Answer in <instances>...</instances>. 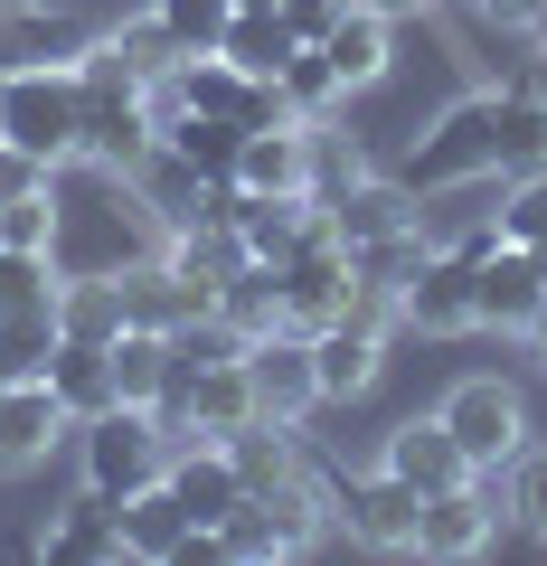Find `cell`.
Here are the masks:
<instances>
[{
  "label": "cell",
  "mask_w": 547,
  "mask_h": 566,
  "mask_svg": "<svg viewBox=\"0 0 547 566\" xmlns=\"http://www.w3.org/2000/svg\"><path fill=\"white\" fill-rule=\"evenodd\" d=\"M547 170V76H509L491 95H463L453 114H434L415 133V151L397 161V180L425 189H482V180H528Z\"/></svg>",
  "instance_id": "obj_1"
},
{
  "label": "cell",
  "mask_w": 547,
  "mask_h": 566,
  "mask_svg": "<svg viewBox=\"0 0 547 566\" xmlns=\"http://www.w3.org/2000/svg\"><path fill=\"white\" fill-rule=\"evenodd\" d=\"M76 95H85V161L143 170L151 151H161V133H151V114H143V66H133L123 39H95L76 57Z\"/></svg>",
  "instance_id": "obj_2"
},
{
  "label": "cell",
  "mask_w": 547,
  "mask_h": 566,
  "mask_svg": "<svg viewBox=\"0 0 547 566\" xmlns=\"http://www.w3.org/2000/svg\"><path fill=\"white\" fill-rule=\"evenodd\" d=\"M0 142L39 151L48 170H66L85 151V95L76 66H0Z\"/></svg>",
  "instance_id": "obj_3"
},
{
  "label": "cell",
  "mask_w": 547,
  "mask_h": 566,
  "mask_svg": "<svg viewBox=\"0 0 547 566\" xmlns=\"http://www.w3.org/2000/svg\"><path fill=\"white\" fill-rule=\"evenodd\" d=\"M76 472L85 491H104V501H133V491H151L170 472V434L151 424V406H104V416L76 424Z\"/></svg>",
  "instance_id": "obj_4"
},
{
  "label": "cell",
  "mask_w": 547,
  "mask_h": 566,
  "mask_svg": "<svg viewBox=\"0 0 547 566\" xmlns=\"http://www.w3.org/2000/svg\"><path fill=\"white\" fill-rule=\"evenodd\" d=\"M330 520L349 528L359 547H387V557H415V520H425V491L397 482V472H349L340 491H330Z\"/></svg>",
  "instance_id": "obj_5"
},
{
  "label": "cell",
  "mask_w": 547,
  "mask_h": 566,
  "mask_svg": "<svg viewBox=\"0 0 547 566\" xmlns=\"http://www.w3.org/2000/svg\"><path fill=\"white\" fill-rule=\"evenodd\" d=\"M274 274H284V331H330L349 312V293H359V274H349V245L330 237H303L293 245L284 264H274Z\"/></svg>",
  "instance_id": "obj_6"
},
{
  "label": "cell",
  "mask_w": 547,
  "mask_h": 566,
  "mask_svg": "<svg viewBox=\"0 0 547 566\" xmlns=\"http://www.w3.org/2000/svg\"><path fill=\"white\" fill-rule=\"evenodd\" d=\"M434 416L453 424V444L472 453V472H501L509 453L528 444V416H519V387H501V378H463Z\"/></svg>",
  "instance_id": "obj_7"
},
{
  "label": "cell",
  "mask_w": 547,
  "mask_h": 566,
  "mask_svg": "<svg viewBox=\"0 0 547 566\" xmlns=\"http://www.w3.org/2000/svg\"><path fill=\"white\" fill-rule=\"evenodd\" d=\"M397 312H406V331H425V340H453V331H472V255L434 237L425 255H415V274L397 283Z\"/></svg>",
  "instance_id": "obj_8"
},
{
  "label": "cell",
  "mask_w": 547,
  "mask_h": 566,
  "mask_svg": "<svg viewBox=\"0 0 547 566\" xmlns=\"http://www.w3.org/2000/svg\"><path fill=\"white\" fill-rule=\"evenodd\" d=\"M538 303H547V274H538V255H528V245H491V255L472 264V331L528 340Z\"/></svg>",
  "instance_id": "obj_9"
},
{
  "label": "cell",
  "mask_w": 547,
  "mask_h": 566,
  "mask_svg": "<svg viewBox=\"0 0 547 566\" xmlns=\"http://www.w3.org/2000/svg\"><path fill=\"white\" fill-rule=\"evenodd\" d=\"M501 538V482L472 472L453 491H425V520H415V557H482Z\"/></svg>",
  "instance_id": "obj_10"
},
{
  "label": "cell",
  "mask_w": 547,
  "mask_h": 566,
  "mask_svg": "<svg viewBox=\"0 0 547 566\" xmlns=\"http://www.w3.org/2000/svg\"><path fill=\"white\" fill-rule=\"evenodd\" d=\"M245 378H255V416L303 424L322 406V378H312V331H255L245 340Z\"/></svg>",
  "instance_id": "obj_11"
},
{
  "label": "cell",
  "mask_w": 547,
  "mask_h": 566,
  "mask_svg": "<svg viewBox=\"0 0 547 566\" xmlns=\"http://www.w3.org/2000/svg\"><path fill=\"white\" fill-rule=\"evenodd\" d=\"M66 434H76V416L57 406L48 378H10L0 387V472H39Z\"/></svg>",
  "instance_id": "obj_12"
},
{
  "label": "cell",
  "mask_w": 547,
  "mask_h": 566,
  "mask_svg": "<svg viewBox=\"0 0 547 566\" xmlns=\"http://www.w3.org/2000/svg\"><path fill=\"white\" fill-rule=\"evenodd\" d=\"M330 208V237L340 245H387V237H415V227H425V208H415V189L406 180H349L340 199H322Z\"/></svg>",
  "instance_id": "obj_13"
},
{
  "label": "cell",
  "mask_w": 547,
  "mask_h": 566,
  "mask_svg": "<svg viewBox=\"0 0 547 566\" xmlns=\"http://www.w3.org/2000/svg\"><path fill=\"white\" fill-rule=\"evenodd\" d=\"M378 463L397 472V482H415V491H453V482H472V453L453 444V424H444V416H406V424H387Z\"/></svg>",
  "instance_id": "obj_14"
},
{
  "label": "cell",
  "mask_w": 547,
  "mask_h": 566,
  "mask_svg": "<svg viewBox=\"0 0 547 566\" xmlns=\"http://www.w3.org/2000/svg\"><path fill=\"white\" fill-rule=\"evenodd\" d=\"M218 444H227V463H236L245 491H293V482H312L303 424H284V416H245L236 434H218Z\"/></svg>",
  "instance_id": "obj_15"
},
{
  "label": "cell",
  "mask_w": 547,
  "mask_h": 566,
  "mask_svg": "<svg viewBox=\"0 0 547 566\" xmlns=\"http://www.w3.org/2000/svg\"><path fill=\"white\" fill-rule=\"evenodd\" d=\"M39 557L48 566H123V510L104 501V491H76V501L39 528Z\"/></svg>",
  "instance_id": "obj_16"
},
{
  "label": "cell",
  "mask_w": 547,
  "mask_h": 566,
  "mask_svg": "<svg viewBox=\"0 0 547 566\" xmlns=\"http://www.w3.org/2000/svg\"><path fill=\"white\" fill-rule=\"evenodd\" d=\"M378 368H387V331H368V322L312 331V378H322V406L368 397V387H378Z\"/></svg>",
  "instance_id": "obj_17"
},
{
  "label": "cell",
  "mask_w": 547,
  "mask_h": 566,
  "mask_svg": "<svg viewBox=\"0 0 547 566\" xmlns=\"http://www.w3.org/2000/svg\"><path fill=\"white\" fill-rule=\"evenodd\" d=\"M161 482H170V501L189 510V528H218L227 510L245 501V482H236V463H227V444H208V434H199V444H170V472H161Z\"/></svg>",
  "instance_id": "obj_18"
},
{
  "label": "cell",
  "mask_w": 547,
  "mask_h": 566,
  "mask_svg": "<svg viewBox=\"0 0 547 566\" xmlns=\"http://www.w3.org/2000/svg\"><path fill=\"white\" fill-rule=\"evenodd\" d=\"M236 180L264 189V199H312V123H264V133H245Z\"/></svg>",
  "instance_id": "obj_19"
},
{
  "label": "cell",
  "mask_w": 547,
  "mask_h": 566,
  "mask_svg": "<svg viewBox=\"0 0 547 566\" xmlns=\"http://www.w3.org/2000/svg\"><path fill=\"white\" fill-rule=\"evenodd\" d=\"M85 48H95V39H85L66 10H48V0L0 10V66H76Z\"/></svg>",
  "instance_id": "obj_20"
},
{
  "label": "cell",
  "mask_w": 547,
  "mask_h": 566,
  "mask_svg": "<svg viewBox=\"0 0 547 566\" xmlns=\"http://www.w3.org/2000/svg\"><path fill=\"white\" fill-rule=\"evenodd\" d=\"M114 510H123V566H180V547L199 538V528H189V510L170 501V482L133 491V501H114Z\"/></svg>",
  "instance_id": "obj_21"
},
{
  "label": "cell",
  "mask_w": 547,
  "mask_h": 566,
  "mask_svg": "<svg viewBox=\"0 0 547 566\" xmlns=\"http://www.w3.org/2000/svg\"><path fill=\"white\" fill-rule=\"evenodd\" d=\"M48 387H57L66 416H104L114 406V340H76V331H57V349H48Z\"/></svg>",
  "instance_id": "obj_22"
},
{
  "label": "cell",
  "mask_w": 547,
  "mask_h": 566,
  "mask_svg": "<svg viewBox=\"0 0 547 566\" xmlns=\"http://www.w3.org/2000/svg\"><path fill=\"white\" fill-rule=\"evenodd\" d=\"M161 264L199 293L208 312H218V283L245 264V237H236V227H170V237H161Z\"/></svg>",
  "instance_id": "obj_23"
},
{
  "label": "cell",
  "mask_w": 547,
  "mask_h": 566,
  "mask_svg": "<svg viewBox=\"0 0 547 566\" xmlns=\"http://www.w3.org/2000/svg\"><path fill=\"white\" fill-rule=\"evenodd\" d=\"M322 57L340 66L349 95H368V85H387V66H397V20H378V10H340V29L322 39Z\"/></svg>",
  "instance_id": "obj_24"
},
{
  "label": "cell",
  "mask_w": 547,
  "mask_h": 566,
  "mask_svg": "<svg viewBox=\"0 0 547 566\" xmlns=\"http://www.w3.org/2000/svg\"><path fill=\"white\" fill-rule=\"evenodd\" d=\"M161 151L189 170V180H236V151H245V123H227V114H180L161 133Z\"/></svg>",
  "instance_id": "obj_25"
},
{
  "label": "cell",
  "mask_w": 547,
  "mask_h": 566,
  "mask_svg": "<svg viewBox=\"0 0 547 566\" xmlns=\"http://www.w3.org/2000/svg\"><path fill=\"white\" fill-rule=\"evenodd\" d=\"M218 322L236 331V340H255V331H284V274H274V264H255V255H245L236 274L218 283Z\"/></svg>",
  "instance_id": "obj_26"
},
{
  "label": "cell",
  "mask_w": 547,
  "mask_h": 566,
  "mask_svg": "<svg viewBox=\"0 0 547 566\" xmlns=\"http://www.w3.org/2000/svg\"><path fill=\"white\" fill-rule=\"evenodd\" d=\"M161 387H170V331L123 322V331H114V397H123V406H151Z\"/></svg>",
  "instance_id": "obj_27"
},
{
  "label": "cell",
  "mask_w": 547,
  "mask_h": 566,
  "mask_svg": "<svg viewBox=\"0 0 547 566\" xmlns=\"http://www.w3.org/2000/svg\"><path fill=\"white\" fill-rule=\"evenodd\" d=\"M293 29H284V10H236L227 20V39H218V57H236L245 76H284V57H293Z\"/></svg>",
  "instance_id": "obj_28"
},
{
  "label": "cell",
  "mask_w": 547,
  "mask_h": 566,
  "mask_svg": "<svg viewBox=\"0 0 547 566\" xmlns=\"http://www.w3.org/2000/svg\"><path fill=\"white\" fill-rule=\"evenodd\" d=\"M491 482H501V520L519 538H547V444H519Z\"/></svg>",
  "instance_id": "obj_29"
},
{
  "label": "cell",
  "mask_w": 547,
  "mask_h": 566,
  "mask_svg": "<svg viewBox=\"0 0 547 566\" xmlns=\"http://www.w3.org/2000/svg\"><path fill=\"white\" fill-rule=\"evenodd\" d=\"M57 331H76V340H114V331H123V283L114 274H66L57 283Z\"/></svg>",
  "instance_id": "obj_30"
},
{
  "label": "cell",
  "mask_w": 547,
  "mask_h": 566,
  "mask_svg": "<svg viewBox=\"0 0 547 566\" xmlns=\"http://www.w3.org/2000/svg\"><path fill=\"white\" fill-rule=\"evenodd\" d=\"M274 85H284V104H293V123H330V114H340V104H349V85H340V66H330L322 48H293V57H284V76H274Z\"/></svg>",
  "instance_id": "obj_31"
},
{
  "label": "cell",
  "mask_w": 547,
  "mask_h": 566,
  "mask_svg": "<svg viewBox=\"0 0 547 566\" xmlns=\"http://www.w3.org/2000/svg\"><path fill=\"white\" fill-rule=\"evenodd\" d=\"M48 349H57V303L0 312V378H48Z\"/></svg>",
  "instance_id": "obj_32"
},
{
  "label": "cell",
  "mask_w": 547,
  "mask_h": 566,
  "mask_svg": "<svg viewBox=\"0 0 547 566\" xmlns=\"http://www.w3.org/2000/svg\"><path fill=\"white\" fill-rule=\"evenodd\" d=\"M0 245H20V255H57V180L0 199Z\"/></svg>",
  "instance_id": "obj_33"
},
{
  "label": "cell",
  "mask_w": 547,
  "mask_h": 566,
  "mask_svg": "<svg viewBox=\"0 0 547 566\" xmlns=\"http://www.w3.org/2000/svg\"><path fill=\"white\" fill-rule=\"evenodd\" d=\"M57 255H20V245H0V312H48L57 303Z\"/></svg>",
  "instance_id": "obj_34"
},
{
  "label": "cell",
  "mask_w": 547,
  "mask_h": 566,
  "mask_svg": "<svg viewBox=\"0 0 547 566\" xmlns=\"http://www.w3.org/2000/svg\"><path fill=\"white\" fill-rule=\"evenodd\" d=\"M151 20L170 29V39L199 57V48H218L227 39V20H236V0H151Z\"/></svg>",
  "instance_id": "obj_35"
},
{
  "label": "cell",
  "mask_w": 547,
  "mask_h": 566,
  "mask_svg": "<svg viewBox=\"0 0 547 566\" xmlns=\"http://www.w3.org/2000/svg\"><path fill=\"white\" fill-rule=\"evenodd\" d=\"M491 218H501V237H509V245H538V237H547V170H528V180H501V208H491Z\"/></svg>",
  "instance_id": "obj_36"
},
{
  "label": "cell",
  "mask_w": 547,
  "mask_h": 566,
  "mask_svg": "<svg viewBox=\"0 0 547 566\" xmlns=\"http://www.w3.org/2000/svg\"><path fill=\"white\" fill-rule=\"evenodd\" d=\"M114 39H123V48H133V66H143V76H161V66H180V57H189V48H180V39H170V29H161V20H151V10H143V20H123V29H114Z\"/></svg>",
  "instance_id": "obj_37"
},
{
  "label": "cell",
  "mask_w": 547,
  "mask_h": 566,
  "mask_svg": "<svg viewBox=\"0 0 547 566\" xmlns=\"http://www.w3.org/2000/svg\"><path fill=\"white\" fill-rule=\"evenodd\" d=\"M340 10H349V0H284V29H293L303 48H322L330 29H340Z\"/></svg>",
  "instance_id": "obj_38"
},
{
  "label": "cell",
  "mask_w": 547,
  "mask_h": 566,
  "mask_svg": "<svg viewBox=\"0 0 547 566\" xmlns=\"http://www.w3.org/2000/svg\"><path fill=\"white\" fill-rule=\"evenodd\" d=\"M57 170L39 161V151H20V142H0V199H20V189H48Z\"/></svg>",
  "instance_id": "obj_39"
},
{
  "label": "cell",
  "mask_w": 547,
  "mask_h": 566,
  "mask_svg": "<svg viewBox=\"0 0 547 566\" xmlns=\"http://www.w3.org/2000/svg\"><path fill=\"white\" fill-rule=\"evenodd\" d=\"M482 10V29H509V39H538V20H547V0H472Z\"/></svg>",
  "instance_id": "obj_40"
},
{
  "label": "cell",
  "mask_w": 547,
  "mask_h": 566,
  "mask_svg": "<svg viewBox=\"0 0 547 566\" xmlns=\"http://www.w3.org/2000/svg\"><path fill=\"white\" fill-rule=\"evenodd\" d=\"M349 10H378V20H425L434 0H349Z\"/></svg>",
  "instance_id": "obj_41"
},
{
  "label": "cell",
  "mask_w": 547,
  "mask_h": 566,
  "mask_svg": "<svg viewBox=\"0 0 547 566\" xmlns=\"http://www.w3.org/2000/svg\"><path fill=\"white\" fill-rule=\"evenodd\" d=\"M528 340H538V359H547V303H538V322H528Z\"/></svg>",
  "instance_id": "obj_42"
},
{
  "label": "cell",
  "mask_w": 547,
  "mask_h": 566,
  "mask_svg": "<svg viewBox=\"0 0 547 566\" xmlns=\"http://www.w3.org/2000/svg\"><path fill=\"white\" fill-rule=\"evenodd\" d=\"M236 10H284V0H236Z\"/></svg>",
  "instance_id": "obj_43"
},
{
  "label": "cell",
  "mask_w": 547,
  "mask_h": 566,
  "mask_svg": "<svg viewBox=\"0 0 547 566\" xmlns=\"http://www.w3.org/2000/svg\"><path fill=\"white\" fill-rule=\"evenodd\" d=\"M528 255H538V274H547V237H538V245H528Z\"/></svg>",
  "instance_id": "obj_44"
},
{
  "label": "cell",
  "mask_w": 547,
  "mask_h": 566,
  "mask_svg": "<svg viewBox=\"0 0 547 566\" xmlns=\"http://www.w3.org/2000/svg\"><path fill=\"white\" fill-rule=\"evenodd\" d=\"M538 48H547V20H538Z\"/></svg>",
  "instance_id": "obj_45"
},
{
  "label": "cell",
  "mask_w": 547,
  "mask_h": 566,
  "mask_svg": "<svg viewBox=\"0 0 547 566\" xmlns=\"http://www.w3.org/2000/svg\"><path fill=\"white\" fill-rule=\"evenodd\" d=\"M0 10H20V0H0Z\"/></svg>",
  "instance_id": "obj_46"
},
{
  "label": "cell",
  "mask_w": 547,
  "mask_h": 566,
  "mask_svg": "<svg viewBox=\"0 0 547 566\" xmlns=\"http://www.w3.org/2000/svg\"><path fill=\"white\" fill-rule=\"evenodd\" d=\"M0 387H10V378H0Z\"/></svg>",
  "instance_id": "obj_47"
}]
</instances>
